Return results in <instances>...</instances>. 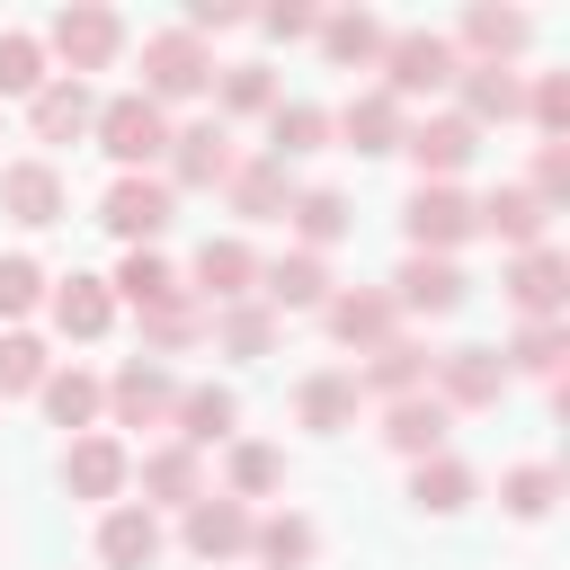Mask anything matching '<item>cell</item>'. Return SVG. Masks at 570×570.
Returning a JSON list of instances; mask_svg holds the SVG:
<instances>
[{
    "label": "cell",
    "mask_w": 570,
    "mask_h": 570,
    "mask_svg": "<svg viewBox=\"0 0 570 570\" xmlns=\"http://www.w3.org/2000/svg\"><path fill=\"white\" fill-rule=\"evenodd\" d=\"M454 98H463L454 116H463L472 134H481V125H517V116H525V71H508V62H463V71H454Z\"/></svg>",
    "instance_id": "20"
},
{
    "label": "cell",
    "mask_w": 570,
    "mask_h": 570,
    "mask_svg": "<svg viewBox=\"0 0 570 570\" xmlns=\"http://www.w3.org/2000/svg\"><path fill=\"white\" fill-rule=\"evenodd\" d=\"M0 214H9V223H27V232L62 223V214H71L62 169H53V160H9V169H0Z\"/></svg>",
    "instance_id": "22"
},
{
    "label": "cell",
    "mask_w": 570,
    "mask_h": 570,
    "mask_svg": "<svg viewBox=\"0 0 570 570\" xmlns=\"http://www.w3.org/2000/svg\"><path fill=\"white\" fill-rule=\"evenodd\" d=\"M508 383H517V374H508V356H499V347H481V338H472V347H436V365H428V392H436L454 419H463V410H499V401H508Z\"/></svg>",
    "instance_id": "6"
},
{
    "label": "cell",
    "mask_w": 570,
    "mask_h": 570,
    "mask_svg": "<svg viewBox=\"0 0 570 570\" xmlns=\"http://www.w3.org/2000/svg\"><path fill=\"white\" fill-rule=\"evenodd\" d=\"M160 552H169V534H160V517H151L142 499L98 508V561H107V570H151Z\"/></svg>",
    "instance_id": "23"
},
{
    "label": "cell",
    "mask_w": 570,
    "mask_h": 570,
    "mask_svg": "<svg viewBox=\"0 0 570 570\" xmlns=\"http://www.w3.org/2000/svg\"><path fill=\"white\" fill-rule=\"evenodd\" d=\"M525 187H534L543 205H561V196H570V142H543V151H534V178H525Z\"/></svg>",
    "instance_id": "50"
},
{
    "label": "cell",
    "mask_w": 570,
    "mask_h": 570,
    "mask_svg": "<svg viewBox=\"0 0 570 570\" xmlns=\"http://www.w3.org/2000/svg\"><path fill=\"white\" fill-rule=\"evenodd\" d=\"M53 71H45V45L27 27H0V98H36Z\"/></svg>",
    "instance_id": "47"
},
{
    "label": "cell",
    "mask_w": 570,
    "mask_h": 570,
    "mask_svg": "<svg viewBox=\"0 0 570 570\" xmlns=\"http://www.w3.org/2000/svg\"><path fill=\"white\" fill-rule=\"evenodd\" d=\"M98 223H107L125 249H160V232L178 223V196H169V178H151V169H125V178L98 196Z\"/></svg>",
    "instance_id": "5"
},
{
    "label": "cell",
    "mask_w": 570,
    "mask_h": 570,
    "mask_svg": "<svg viewBox=\"0 0 570 570\" xmlns=\"http://www.w3.org/2000/svg\"><path fill=\"white\" fill-rule=\"evenodd\" d=\"M169 410H178V374H169V365L125 356V365L107 374V419H116V428H169Z\"/></svg>",
    "instance_id": "13"
},
{
    "label": "cell",
    "mask_w": 570,
    "mask_h": 570,
    "mask_svg": "<svg viewBox=\"0 0 570 570\" xmlns=\"http://www.w3.org/2000/svg\"><path fill=\"white\" fill-rule=\"evenodd\" d=\"M205 338L223 347V356H276V338H285V321L249 294V303H223L214 321H205Z\"/></svg>",
    "instance_id": "40"
},
{
    "label": "cell",
    "mask_w": 570,
    "mask_h": 570,
    "mask_svg": "<svg viewBox=\"0 0 570 570\" xmlns=\"http://www.w3.org/2000/svg\"><path fill=\"white\" fill-rule=\"evenodd\" d=\"M53 374V347L36 330H0V401H36Z\"/></svg>",
    "instance_id": "43"
},
{
    "label": "cell",
    "mask_w": 570,
    "mask_h": 570,
    "mask_svg": "<svg viewBox=\"0 0 570 570\" xmlns=\"http://www.w3.org/2000/svg\"><path fill=\"white\" fill-rule=\"evenodd\" d=\"M525 36H534V18L525 9H499V0H481V9H463V27L445 36L463 62H517L525 53Z\"/></svg>",
    "instance_id": "27"
},
{
    "label": "cell",
    "mask_w": 570,
    "mask_h": 570,
    "mask_svg": "<svg viewBox=\"0 0 570 570\" xmlns=\"http://www.w3.org/2000/svg\"><path fill=\"white\" fill-rule=\"evenodd\" d=\"M107 294H116V303H134V312H151L160 294H178V267H169L160 249H125V258H116V276H107Z\"/></svg>",
    "instance_id": "44"
},
{
    "label": "cell",
    "mask_w": 570,
    "mask_h": 570,
    "mask_svg": "<svg viewBox=\"0 0 570 570\" xmlns=\"http://www.w3.org/2000/svg\"><path fill=\"white\" fill-rule=\"evenodd\" d=\"M321 330L338 338V347H383V338H401V312H392V294L383 285H330V303H321Z\"/></svg>",
    "instance_id": "16"
},
{
    "label": "cell",
    "mask_w": 570,
    "mask_h": 570,
    "mask_svg": "<svg viewBox=\"0 0 570 570\" xmlns=\"http://www.w3.org/2000/svg\"><path fill=\"white\" fill-rule=\"evenodd\" d=\"M187 525H178V543L196 552V561H249V534H258V508H240V499H223V490H205L196 508H178Z\"/></svg>",
    "instance_id": "14"
},
{
    "label": "cell",
    "mask_w": 570,
    "mask_h": 570,
    "mask_svg": "<svg viewBox=\"0 0 570 570\" xmlns=\"http://www.w3.org/2000/svg\"><path fill=\"white\" fill-rule=\"evenodd\" d=\"M178 285H187L205 312H223V303H249V294H258V249H249L240 232H223V240H205V249H196V267H187Z\"/></svg>",
    "instance_id": "11"
},
{
    "label": "cell",
    "mask_w": 570,
    "mask_h": 570,
    "mask_svg": "<svg viewBox=\"0 0 570 570\" xmlns=\"http://www.w3.org/2000/svg\"><path fill=\"white\" fill-rule=\"evenodd\" d=\"M258 27H267L276 45H303V36H321V9H312V0H276V9H258Z\"/></svg>",
    "instance_id": "49"
},
{
    "label": "cell",
    "mask_w": 570,
    "mask_h": 570,
    "mask_svg": "<svg viewBox=\"0 0 570 570\" xmlns=\"http://www.w3.org/2000/svg\"><path fill=\"white\" fill-rule=\"evenodd\" d=\"M356 410H365V392H356V374H347V365H312V374L294 383V428H312V436L356 428Z\"/></svg>",
    "instance_id": "26"
},
{
    "label": "cell",
    "mask_w": 570,
    "mask_h": 570,
    "mask_svg": "<svg viewBox=\"0 0 570 570\" xmlns=\"http://www.w3.org/2000/svg\"><path fill=\"white\" fill-rule=\"evenodd\" d=\"M36 401H45V419H53V428H71V436H89V428L107 419V383H98L89 365H53Z\"/></svg>",
    "instance_id": "35"
},
{
    "label": "cell",
    "mask_w": 570,
    "mask_h": 570,
    "mask_svg": "<svg viewBox=\"0 0 570 570\" xmlns=\"http://www.w3.org/2000/svg\"><path fill=\"white\" fill-rule=\"evenodd\" d=\"M240 18H249L240 0H187V36H196V45H205V36H223V27H240Z\"/></svg>",
    "instance_id": "51"
},
{
    "label": "cell",
    "mask_w": 570,
    "mask_h": 570,
    "mask_svg": "<svg viewBox=\"0 0 570 570\" xmlns=\"http://www.w3.org/2000/svg\"><path fill=\"white\" fill-rule=\"evenodd\" d=\"M401 134H410V107H392L383 89H356V98L330 116V142H347V151H365V160L401 151Z\"/></svg>",
    "instance_id": "24"
},
{
    "label": "cell",
    "mask_w": 570,
    "mask_h": 570,
    "mask_svg": "<svg viewBox=\"0 0 570 570\" xmlns=\"http://www.w3.org/2000/svg\"><path fill=\"white\" fill-rule=\"evenodd\" d=\"M312 151H330V107L276 98V107H267V160L285 169V160H312Z\"/></svg>",
    "instance_id": "38"
},
{
    "label": "cell",
    "mask_w": 570,
    "mask_h": 570,
    "mask_svg": "<svg viewBox=\"0 0 570 570\" xmlns=\"http://www.w3.org/2000/svg\"><path fill=\"white\" fill-rule=\"evenodd\" d=\"M428 365H436V347L401 330V338L365 347V365H347V374H356V392H365V401H410V392H428Z\"/></svg>",
    "instance_id": "18"
},
{
    "label": "cell",
    "mask_w": 570,
    "mask_h": 570,
    "mask_svg": "<svg viewBox=\"0 0 570 570\" xmlns=\"http://www.w3.org/2000/svg\"><path fill=\"white\" fill-rule=\"evenodd\" d=\"M472 499H481V472H472L454 445L428 454V463H410V508H419V517H463Z\"/></svg>",
    "instance_id": "30"
},
{
    "label": "cell",
    "mask_w": 570,
    "mask_h": 570,
    "mask_svg": "<svg viewBox=\"0 0 570 570\" xmlns=\"http://www.w3.org/2000/svg\"><path fill=\"white\" fill-rule=\"evenodd\" d=\"M499 294L525 312V321H561V303H570V258L543 240V249H517L508 258V276H499Z\"/></svg>",
    "instance_id": "17"
},
{
    "label": "cell",
    "mask_w": 570,
    "mask_h": 570,
    "mask_svg": "<svg viewBox=\"0 0 570 570\" xmlns=\"http://www.w3.org/2000/svg\"><path fill=\"white\" fill-rule=\"evenodd\" d=\"M89 125H98V89H89V80H62V71H53V80L27 98V134H36L45 151H53V142H89Z\"/></svg>",
    "instance_id": "21"
},
{
    "label": "cell",
    "mask_w": 570,
    "mask_h": 570,
    "mask_svg": "<svg viewBox=\"0 0 570 570\" xmlns=\"http://www.w3.org/2000/svg\"><path fill=\"white\" fill-rule=\"evenodd\" d=\"M401 232H410V258H454V249L472 240V196H463V187L419 178V187H410V205H401Z\"/></svg>",
    "instance_id": "8"
},
{
    "label": "cell",
    "mask_w": 570,
    "mask_h": 570,
    "mask_svg": "<svg viewBox=\"0 0 570 570\" xmlns=\"http://www.w3.org/2000/svg\"><path fill=\"white\" fill-rule=\"evenodd\" d=\"M45 312H53V330L62 338H107L116 330V294H107V276H53V294H45Z\"/></svg>",
    "instance_id": "29"
},
{
    "label": "cell",
    "mask_w": 570,
    "mask_h": 570,
    "mask_svg": "<svg viewBox=\"0 0 570 570\" xmlns=\"http://www.w3.org/2000/svg\"><path fill=\"white\" fill-rule=\"evenodd\" d=\"M454 71H463V53H454L436 27H401V36L383 45V98H392V107L454 89Z\"/></svg>",
    "instance_id": "3"
},
{
    "label": "cell",
    "mask_w": 570,
    "mask_h": 570,
    "mask_svg": "<svg viewBox=\"0 0 570 570\" xmlns=\"http://www.w3.org/2000/svg\"><path fill=\"white\" fill-rule=\"evenodd\" d=\"M214 89V53L187 36V27H160V36H142V98L169 116L178 98H205Z\"/></svg>",
    "instance_id": "4"
},
{
    "label": "cell",
    "mask_w": 570,
    "mask_h": 570,
    "mask_svg": "<svg viewBox=\"0 0 570 570\" xmlns=\"http://www.w3.org/2000/svg\"><path fill=\"white\" fill-rule=\"evenodd\" d=\"M223 196H232V214H240V223H285V205H294V178H285L267 151H249V160L223 178Z\"/></svg>",
    "instance_id": "33"
},
{
    "label": "cell",
    "mask_w": 570,
    "mask_h": 570,
    "mask_svg": "<svg viewBox=\"0 0 570 570\" xmlns=\"http://www.w3.org/2000/svg\"><path fill=\"white\" fill-rule=\"evenodd\" d=\"M401 151L419 160V178H436V187H454L472 160H481V134L454 116V107H436V116H419L410 134H401Z\"/></svg>",
    "instance_id": "15"
},
{
    "label": "cell",
    "mask_w": 570,
    "mask_h": 570,
    "mask_svg": "<svg viewBox=\"0 0 570 570\" xmlns=\"http://www.w3.org/2000/svg\"><path fill=\"white\" fill-rule=\"evenodd\" d=\"M338 71H383V45H392V27L374 18V9H338V18H321V36H312Z\"/></svg>",
    "instance_id": "32"
},
{
    "label": "cell",
    "mask_w": 570,
    "mask_h": 570,
    "mask_svg": "<svg viewBox=\"0 0 570 570\" xmlns=\"http://www.w3.org/2000/svg\"><path fill=\"white\" fill-rule=\"evenodd\" d=\"M258 303L285 321V312H321L330 303V258L312 249H285V258H258Z\"/></svg>",
    "instance_id": "25"
},
{
    "label": "cell",
    "mask_w": 570,
    "mask_h": 570,
    "mask_svg": "<svg viewBox=\"0 0 570 570\" xmlns=\"http://www.w3.org/2000/svg\"><path fill=\"white\" fill-rule=\"evenodd\" d=\"M62 490L89 499V508H116V499L134 490V454H125V436H107V428L71 436V445H62Z\"/></svg>",
    "instance_id": "9"
},
{
    "label": "cell",
    "mask_w": 570,
    "mask_h": 570,
    "mask_svg": "<svg viewBox=\"0 0 570 570\" xmlns=\"http://www.w3.org/2000/svg\"><path fill=\"white\" fill-rule=\"evenodd\" d=\"M249 561H258V570H312V561H321V525H312L303 508H276V517H258V534H249Z\"/></svg>",
    "instance_id": "37"
},
{
    "label": "cell",
    "mask_w": 570,
    "mask_h": 570,
    "mask_svg": "<svg viewBox=\"0 0 570 570\" xmlns=\"http://www.w3.org/2000/svg\"><path fill=\"white\" fill-rule=\"evenodd\" d=\"M525 116H534V134H543V142H570V71L525 80Z\"/></svg>",
    "instance_id": "48"
},
{
    "label": "cell",
    "mask_w": 570,
    "mask_h": 570,
    "mask_svg": "<svg viewBox=\"0 0 570 570\" xmlns=\"http://www.w3.org/2000/svg\"><path fill=\"white\" fill-rule=\"evenodd\" d=\"M472 232H490V240L517 258V249H543V240H552V205H543V196L517 178V187H490V196H472Z\"/></svg>",
    "instance_id": "10"
},
{
    "label": "cell",
    "mask_w": 570,
    "mask_h": 570,
    "mask_svg": "<svg viewBox=\"0 0 570 570\" xmlns=\"http://www.w3.org/2000/svg\"><path fill=\"white\" fill-rule=\"evenodd\" d=\"M36 45L62 53V80H89V71H107V62L125 53V18H116L107 0H71V9H53V27H45Z\"/></svg>",
    "instance_id": "1"
},
{
    "label": "cell",
    "mask_w": 570,
    "mask_h": 570,
    "mask_svg": "<svg viewBox=\"0 0 570 570\" xmlns=\"http://www.w3.org/2000/svg\"><path fill=\"white\" fill-rule=\"evenodd\" d=\"M45 294H53V276L27 249H9L0 258V330H27V312H45Z\"/></svg>",
    "instance_id": "45"
},
{
    "label": "cell",
    "mask_w": 570,
    "mask_h": 570,
    "mask_svg": "<svg viewBox=\"0 0 570 570\" xmlns=\"http://www.w3.org/2000/svg\"><path fill=\"white\" fill-rule=\"evenodd\" d=\"M445 436H454V410H445L436 392H410V401H383V445H392V454H410V463H428V454H445Z\"/></svg>",
    "instance_id": "28"
},
{
    "label": "cell",
    "mask_w": 570,
    "mask_h": 570,
    "mask_svg": "<svg viewBox=\"0 0 570 570\" xmlns=\"http://www.w3.org/2000/svg\"><path fill=\"white\" fill-rule=\"evenodd\" d=\"M134 481H142V508H151V517H160V508H196V499H205V454H187V445H151Z\"/></svg>",
    "instance_id": "31"
},
{
    "label": "cell",
    "mask_w": 570,
    "mask_h": 570,
    "mask_svg": "<svg viewBox=\"0 0 570 570\" xmlns=\"http://www.w3.org/2000/svg\"><path fill=\"white\" fill-rule=\"evenodd\" d=\"M89 142L116 160V178H125V169H151V160L169 151V116H160L142 89H116V98H98V125H89Z\"/></svg>",
    "instance_id": "2"
},
{
    "label": "cell",
    "mask_w": 570,
    "mask_h": 570,
    "mask_svg": "<svg viewBox=\"0 0 570 570\" xmlns=\"http://www.w3.org/2000/svg\"><path fill=\"white\" fill-rule=\"evenodd\" d=\"M499 356H508V374H534V383H552V392H561V365H570V321H525Z\"/></svg>",
    "instance_id": "41"
},
{
    "label": "cell",
    "mask_w": 570,
    "mask_h": 570,
    "mask_svg": "<svg viewBox=\"0 0 570 570\" xmlns=\"http://www.w3.org/2000/svg\"><path fill=\"white\" fill-rule=\"evenodd\" d=\"M285 490V445H267V436H232L223 445V499H276Z\"/></svg>",
    "instance_id": "36"
},
{
    "label": "cell",
    "mask_w": 570,
    "mask_h": 570,
    "mask_svg": "<svg viewBox=\"0 0 570 570\" xmlns=\"http://www.w3.org/2000/svg\"><path fill=\"white\" fill-rule=\"evenodd\" d=\"M240 428V392L232 383H178V410H169V445L205 454V445H232Z\"/></svg>",
    "instance_id": "19"
},
{
    "label": "cell",
    "mask_w": 570,
    "mask_h": 570,
    "mask_svg": "<svg viewBox=\"0 0 570 570\" xmlns=\"http://www.w3.org/2000/svg\"><path fill=\"white\" fill-rule=\"evenodd\" d=\"M383 294H392L401 321H445V312L472 303V276H463L454 258H401V276H392Z\"/></svg>",
    "instance_id": "12"
},
{
    "label": "cell",
    "mask_w": 570,
    "mask_h": 570,
    "mask_svg": "<svg viewBox=\"0 0 570 570\" xmlns=\"http://www.w3.org/2000/svg\"><path fill=\"white\" fill-rule=\"evenodd\" d=\"M205 321H214V312H205L187 285H178V294H160V303L142 312V356L160 365V356H187V347H205Z\"/></svg>",
    "instance_id": "34"
},
{
    "label": "cell",
    "mask_w": 570,
    "mask_h": 570,
    "mask_svg": "<svg viewBox=\"0 0 570 570\" xmlns=\"http://www.w3.org/2000/svg\"><path fill=\"white\" fill-rule=\"evenodd\" d=\"M552 499H561V463H508V472H499V508H508L517 525H543Z\"/></svg>",
    "instance_id": "42"
},
{
    "label": "cell",
    "mask_w": 570,
    "mask_h": 570,
    "mask_svg": "<svg viewBox=\"0 0 570 570\" xmlns=\"http://www.w3.org/2000/svg\"><path fill=\"white\" fill-rule=\"evenodd\" d=\"M285 223H294V240L321 258V249H338L347 232H356V205L338 196V187H294V205H285Z\"/></svg>",
    "instance_id": "39"
},
{
    "label": "cell",
    "mask_w": 570,
    "mask_h": 570,
    "mask_svg": "<svg viewBox=\"0 0 570 570\" xmlns=\"http://www.w3.org/2000/svg\"><path fill=\"white\" fill-rule=\"evenodd\" d=\"M267 107H276V71H267V62L214 71V116H267Z\"/></svg>",
    "instance_id": "46"
},
{
    "label": "cell",
    "mask_w": 570,
    "mask_h": 570,
    "mask_svg": "<svg viewBox=\"0 0 570 570\" xmlns=\"http://www.w3.org/2000/svg\"><path fill=\"white\" fill-rule=\"evenodd\" d=\"M160 160H169V196H187V187L205 196V187H223V178L240 169V151H232V125H223V116L169 125V151H160Z\"/></svg>",
    "instance_id": "7"
}]
</instances>
